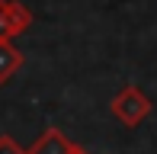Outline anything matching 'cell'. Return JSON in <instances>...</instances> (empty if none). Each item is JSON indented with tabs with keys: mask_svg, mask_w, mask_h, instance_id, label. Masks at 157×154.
<instances>
[{
	"mask_svg": "<svg viewBox=\"0 0 157 154\" xmlns=\"http://www.w3.org/2000/svg\"><path fill=\"white\" fill-rule=\"evenodd\" d=\"M71 148H74V144L64 138L61 129H45L39 135V141L29 148V154H71Z\"/></svg>",
	"mask_w": 157,
	"mask_h": 154,
	"instance_id": "3957f363",
	"label": "cell"
},
{
	"mask_svg": "<svg viewBox=\"0 0 157 154\" xmlns=\"http://www.w3.org/2000/svg\"><path fill=\"white\" fill-rule=\"evenodd\" d=\"M32 26L29 6H23L19 0H0V42H13Z\"/></svg>",
	"mask_w": 157,
	"mask_h": 154,
	"instance_id": "7a4b0ae2",
	"label": "cell"
},
{
	"mask_svg": "<svg viewBox=\"0 0 157 154\" xmlns=\"http://www.w3.org/2000/svg\"><path fill=\"white\" fill-rule=\"evenodd\" d=\"M71 154H90L87 148H80V144H74V148H71Z\"/></svg>",
	"mask_w": 157,
	"mask_h": 154,
	"instance_id": "8992f818",
	"label": "cell"
},
{
	"mask_svg": "<svg viewBox=\"0 0 157 154\" xmlns=\"http://www.w3.org/2000/svg\"><path fill=\"white\" fill-rule=\"evenodd\" d=\"M19 67H23V52L13 42H0V83H6Z\"/></svg>",
	"mask_w": 157,
	"mask_h": 154,
	"instance_id": "277c9868",
	"label": "cell"
},
{
	"mask_svg": "<svg viewBox=\"0 0 157 154\" xmlns=\"http://www.w3.org/2000/svg\"><path fill=\"white\" fill-rule=\"evenodd\" d=\"M0 154H29L13 135H0Z\"/></svg>",
	"mask_w": 157,
	"mask_h": 154,
	"instance_id": "5b68a950",
	"label": "cell"
},
{
	"mask_svg": "<svg viewBox=\"0 0 157 154\" xmlns=\"http://www.w3.org/2000/svg\"><path fill=\"white\" fill-rule=\"evenodd\" d=\"M109 109H112V116H116L122 125L135 129V125H141L147 116H151L154 103L147 100V93H144V90H138V87H132V83H128V87H122L116 96H112Z\"/></svg>",
	"mask_w": 157,
	"mask_h": 154,
	"instance_id": "6da1fadb",
	"label": "cell"
}]
</instances>
